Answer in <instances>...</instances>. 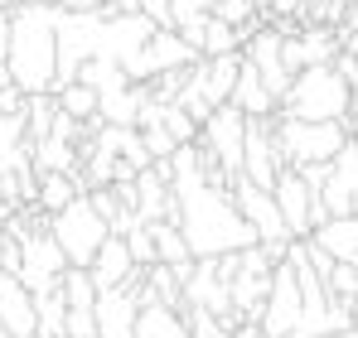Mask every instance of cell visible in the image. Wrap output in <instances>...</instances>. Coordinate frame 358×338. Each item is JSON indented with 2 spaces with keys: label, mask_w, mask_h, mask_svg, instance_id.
Instances as JSON below:
<instances>
[{
  "label": "cell",
  "mask_w": 358,
  "mask_h": 338,
  "mask_svg": "<svg viewBox=\"0 0 358 338\" xmlns=\"http://www.w3.org/2000/svg\"><path fill=\"white\" fill-rule=\"evenodd\" d=\"M175 165V179H170V193H175V227L189 242V256H223V251H242L257 242V232L247 227V218L233 203V189L213 184L203 174V160H199V145H175L170 155Z\"/></svg>",
  "instance_id": "obj_1"
},
{
  "label": "cell",
  "mask_w": 358,
  "mask_h": 338,
  "mask_svg": "<svg viewBox=\"0 0 358 338\" xmlns=\"http://www.w3.org/2000/svg\"><path fill=\"white\" fill-rule=\"evenodd\" d=\"M10 82L29 92L59 87V34H54V5H20L10 10V49H5Z\"/></svg>",
  "instance_id": "obj_2"
},
{
  "label": "cell",
  "mask_w": 358,
  "mask_h": 338,
  "mask_svg": "<svg viewBox=\"0 0 358 338\" xmlns=\"http://www.w3.org/2000/svg\"><path fill=\"white\" fill-rule=\"evenodd\" d=\"M354 107V82L334 68V63H310L300 68L281 97V116H300V121H344Z\"/></svg>",
  "instance_id": "obj_3"
},
{
  "label": "cell",
  "mask_w": 358,
  "mask_h": 338,
  "mask_svg": "<svg viewBox=\"0 0 358 338\" xmlns=\"http://www.w3.org/2000/svg\"><path fill=\"white\" fill-rule=\"evenodd\" d=\"M344 140H349V126L344 121H300V116L276 112V145H281V160L291 169L334 160Z\"/></svg>",
  "instance_id": "obj_4"
},
{
  "label": "cell",
  "mask_w": 358,
  "mask_h": 338,
  "mask_svg": "<svg viewBox=\"0 0 358 338\" xmlns=\"http://www.w3.org/2000/svg\"><path fill=\"white\" fill-rule=\"evenodd\" d=\"M49 232H54V242H59V251L68 256V266H87L92 256H97V247L107 242V218L92 208V198L87 193H78L73 203H63L59 213H49Z\"/></svg>",
  "instance_id": "obj_5"
},
{
  "label": "cell",
  "mask_w": 358,
  "mask_h": 338,
  "mask_svg": "<svg viewBox=\"0 0 358 338\" xmlns=\"http://www.w3.org/2000/svg\"><path fill=\"white\" fill-rule=\"evenodd\" d=\"M233 203H238V213L247 218V227L257 232V242L271 251V261H286V247H291V232L281 223V208H276V198H271V189H262V184H252V179H233Z\"/></svg>",
  "instance_id": "obj_6"
},
{
  "label": "cell",
  "mask_w": 358,
  "mask_h": 338,
  "mask_svg": "<svg viewBox=\"0 0 358 338\" xmlns=\"http://www.w3.org/2000/svg\"><path fill=\"white\" fill-rule=\"evenodd\" d=\"M63 271H68V256L59 251V242H54L49 223L24 227V232H20V266H15V276L24 281V290H29V295H39V290H59Z\"/></svg>",
  "instance_id": "obj_7"
},
{
  "label": "cell",
  "mask_w": 358,
  "mask_h": 338,
  "mask_svg": "<svg viewBox=\"0 0 358 338\" xmlns=\"http://www.w3.org/2000/svg\"><path fill=\"white\" fill-rule=\"evenodd\" d=\"M242 131H247V116H242L233 102H223V107L208 112V121H203L199 135H194V145L228 174V184L242 174Z\"/></svg>",
  "instance_id": "obj_8"
},
{
  "label": "cell",
  "mask_w": 358,
  "mask_h": 338,
  "mask_svg": "<svg viewBox=\"0 0 358 338\" xmlns=\"http://www.w3.org/2000/svg\"><path fill=\"white\" fill-rule=\"evenodd\" d=\"M281 169H286V160H281V145H276V112L247 116V131H242V179L271 189Z\"/></svg>",
  "instance_id": "obj_9"
},
{
  "label": "cell",
  "mask_w": 358,
  "mask_h": 338,
  "mask_svg": "<svg viewBox=\"0 0 358 338\" xmlns=\"http://www.w3.org/2000/svg\"><path fill=\"white\" fill-rule=\"evenodd\" d=\"M194 58H199V49L184 44L179 29H155V34L145 39V49L126 63V78H131V82H150L155 73H165V68H189Z\"/></svg>",
  "instance_id": "obj_10"
},
{
  "label": "cell",
  "mask_w": 358,
  "mask_h": 338,
  "mask_svg": "<svg viewBox=\"0 0 358 338\" xmlns=\"http://www.w3.org/2000/svg\"><path fill=\"white\" fill-rule=\"evenodd\" d=\"M271 198H276L281 223H286V232H291V237H310V232H315V218H310V213H315V203H320V189H310L300 169L286 165L281 174H276Z\"/></svg>",
  "instance_id": "obj_11"
},
{
  "label": "cell",
  "mask_w": 358,
  "mask_h": 338,
  "mask_svg": "<svg viewBox=\"0 0 358 338\" xmlns=\"http://www.w3.org/2000/svg\"><path fill=\"white\" fill-rule=\"evenodd\" d=\"M320 203L329 218H349L358 213V140L349 135L339 145V155L329 160V179L320 184Z\"/></svg>",
  "instance_id": "obj_12"
},
{
  "label": "cell",
  "mask_w": 358,
  "mask_h": 338,
  "mask_svg": "<svg viewBox=\"0 0 358 338\" xmlns=\"http://www.w3.org/2000/svg\"><path fill=\"white\" fill-rule=\"evenodd\" d=\"M145 271V266H141ZM141 276L121 290H102L92 314H97V338H136V314H141Z\"/></svg>",
  "instance_id": "obj_13"
},
{
  "label": "cell",
  "mask_w": 358,
  "mask_h": 338,
  "mask_svg": "<svg viewBox=\"0 0 358 338\" xmlns=\"http://www.w3.org/2000/svg\"><path fill=\"white\" fill-rule=\"evenodd\" d=\"M145 97H150V82H131L126 73H112V78L97 87V116H102L107 126H136Z\"/></svg>",
  "instance_id": "obj_14"
},
{
  "label": "cell",
  "mask_w": 358,
  "mask_h": 338,
  "mask_svg": "<svg viewBox=\"0 0 358 338\" xmlns=\"http://www.w3.org/2000/svg\"><path fill=\"white\" fill-rule=\"evenodd\" d=\"M87 276H92V285H97V295H102V290H121V285H131L136 276H141V266H136L131 251H126V237L107 232V242H102L97 256L87 261Z\"/></svg>",
  "instance_id": "obj_15"
},
{
  "label": "cell",
  "mask_w": 358,
  "mask_h": 338,
  "mask_svg": "<svg viewBox=\"0 0 358 338\" xmlns=\"http://www.w3.org/2000/svg\"><path fill=\"white\" fill-rule=\"evenodd\" d=\"M136 218H141V223L175 218V193H170V184H165L150 165L136 174Z\"/></svg>",
  "instance_id": "obj_16"
},
{
  "label": "cell",
  "mask_w": 358,
  "mask_h": 338,
  "mask_svg": "<svg viewBox=\"0 0 358 338\" xmlns=\"http://www.w3.org/2000/svg\"><path fill=\"white\" fill-rule=\"evenodd\" d=\"M242 116H271L276 112V97L266 92V82H262V73L242 58L238 63V82H233V97H228Z\"/></svg>",
  "instance_id": "obj_17"
},
{
  "label": "cell",
  "mask_w": 358,
  "mask_h": 338,
  "mask_svg": "<svg viewBox=\"0 0 358 338\" xmlns=\"http://www.w3.org/2000/svg\"><path fill=\"white\" fill-rule=\"evenodd\" d=\"M136 338H189L184 309L160 304V300H145L141 314H136Z\"/></svg>",
  "instance_id": "obj_18"
},
{
  "label": "cell",
  "mask_w": 358,
  "mask_h": 338,
  "mask_svg": "<svg viewBox=\"0 0 358 338\" xmlns=\"http://www.w3.org/2000/svg\"><path fill=\"white\" fill-rule=\"evenodd\" d=\"M310 242H320L334 261H358V213L349 218H324L310 232Z\"/></svg>",
  "instance_id": "obj_19"
},
{
  "label": "cell",
  "mask_w": 358,
  "mask_h": 338,
  "mask_svg": "<svg viewBox=\"0 0 358 338\" xmlns=\"http://www.w3.org/2000/svg\"><path fill=\"white\" fill-rule=\"evenodd\" d=\"M34 334L68 338V300H63V290H39L34 295Z\"/></svg>",
  "instance_id": "obj_20"
},
{
  "label": "cell",
  "mask_w": 358,
  "mask_h": 338,
  "mask_svg": "<svg viewBox=\"0 0 358 338\" xmlns=\"http://www.w3.org/2000/svg\"><path fill=\"white\" fill-rule=\"evenodd\" d=\"M150 227V237H155V261H165V266H189L194 256H189V242H184V232L175 227V218H155Z\"/></svg>",
  "instance_id": "obj_21"
},
{
  "label": "cell",
  "mask_w": 358,
  "mask_h": 338,
  "mask_svg": "<svg viewBox=\"0 0 358 338\" xmlns=\"http://www.w3.org/2000/svg\"><path fill=\"white\" fill-rule=\"evenodd\" d=\"M34 179H39L34 203H39L44 213H59L63 203H73V198H78V184H73V174H63V169H44V174H34Z\"/></svg>",
  "instance_id": "obj_22"
},
{
  "label": "cell",
  "mask_w": 358,
  "mask_h": 338,
  "mask_svg": "<svg viewBox=\"0 0 358 338\" xmlns=\"http://www.w3.org/2000/svg\"><path fill=\"white\" fill-rule=\"evenodd\" d=\"M238 49H242L238 24H228V20H218V15H208V24H203V39H199V54L213 58V54H238Z\"/></svg>",
  "instance_id": "obj_23"
},
{
  "label": "cell",
  "mask_w": 358,
  "mask_h": 338,
  "mask_svg": "<svg viewBox=\"0 0 358 338\" xmlns=\"http://www.w3.org/2000/svg\"><path fill=\"white\" fill-rule=\"evenodd\" d=\"M54 102H59V112L78 116V121H87V116H97V87H87V82H63L59 92H54Z\"/></svg>",
  "instance_id": "obj_24"
},
{
  "label": "cell",
  "mask_w": 358,
  "mask_h": 338,
  "mask_svg": "<svg viewBox=\"0 0 358 338\" xmlns=\"http://www.w3.org/2000/svg\"><path fill=\"white\" fill-rule=\"evenodd\" d=\"M184 324H189V338H233V329H228L223 314L199 309V304H184Z\"/></svg>",
  "instance_id": "obj_25"
},
{
  "label": "cell",
  "mask_w": 358,
  "mask_h": 338,
  "mask_svg": "<svg viewBox=\"0 0 358 338\" xmlns=\"http://www.w3.org/2000/svg\"><path fill=\"white\" fill-rule=\"evenodd\" d=\"M324 290H329L334 300H349V304H354V290H358V261H334V266L324 271Z\"/></svg>",
  "instance_id": "obj_26"
},
{
  "label": "cell",
  "mask_w": 358,
  "mask_h": 338,
  "mask_svg": "<svg viewBox=\"0 0 358 338\" xmlns=\"http://www.w3.org/2000/svg\"><path fill=\"white\" fill-rule=\"evenodd\" d=\"M160 121H165V131L175 135L179 145H189V140L199 135V121L184 112V107H175V102H160Z\"/></svg>",
  "instance_id": "obj_27"
},
{
  "label": "cell",
  "mask_w": 358,
  "mask_h": 338,
  "mask_svg": "<svg viewBox=\"0 0 358 338\" xmlns=\"http://www.w3.org/2000/svg\"><path fill=\"white\" fill-rule=\"evenodd\" d=\"M126 251H131L136 266H155V237H150L145 223H136L131 232H126Z\"/></svg>",
  "instance_id": "obj_28"
},
{
  "label": "cell",
  "mask_w": 358,
  "mask_h": 338,
  "mask_svg": "<svg viewBox=\"0 0 358 338\" xmlns=\"http://www.w3.org/2000/svg\"><path fill=\"white\" fill-rule=\"evenodd\" d=\"M136 10H141L155 29H175V0H136Z\"/></svg>",
  "instance_id": "obj_29"
},
{
  "label": "cell",
  "mask_w": 358,
  "mask_h": 338,
  "mask_svg": "<svg viewBox=\"0 0 358 338\" xmlns=\"http://www.w3.org/2000/svg\"><path fill=\"white\" fill-rule=\"evenodd\" d=\"M97 334V314L92 309H68V338H92Z\"/></svg>",
  "instance_id": "obj_30"
},
{
  "label": "cell",
  "mask_w": 358,
  "mask_h": 338,
  "mask_svg": "<svg viewBox=\"0 0 358 338\" xmlns=\"http://www.w3.org/2000/svg\"><path fill=\"white\" fill-rule=\"evenodd\" d=\"M194 15H208V0H175V24L194 20Z\"/></svg>",
  "instance_id": "obj_31"
},
{
  "label": "cell",
  "mask_w": 358,
  "mask_h": 338,
  "mask_svg": "<svg viewBox=\"0 0 358 338\" xmlns=\"http://www.w3.org/2000/svg\"><path fill=\"white\" fill-rule=\"evenodd\" d=\"M5 49H10V5L0 0V63H5Z\"/></svg>",
  "instance_id": "obj_32"
},
{
  "label": "cell",
  "mask_w": 358,
  "mask_h": 338,
  "mask_svg": "<svg viewBox=\"0 0 358 338\" xmlns=\"http://www.w3.org/2000/svg\"><path fill=\"white\" fill-rule=\"evenodd\" d=\"M10 10H20V5H59V0H5Z\"/></svg>",
  "instance_id": "obj_33"
},
{
  "label": "cell",
  "mask_w": 358,
  "mask_h": 338,
  "mask_svg": "<svg viewBox=\"0 0 358 338\" xmlns=\"http://www.w3.org/2000/svg\"><path fill=\"white\" fill-rule=\"evenodd\" d=\"M10 213H15V208H10V203L0 198V227H5V218H10Z\"/></svg>",
  "instance_id": "obj_34"
},
{
  "label": "cell",
  "mask_w": 358,
  "mask_h": 338,
  "mask_svg": "<svg viewBox=\"0 0 358 338\" xmlns=\"http://www.w3.org/2000/svg\"><path fill=\"white\" fill-rule=\"evenodd\" d=\"M354 324H358V290H354Z\"/></svg>",
  "instance_id": "obj_35"
},
{
  "label": "cell",
  "mask_w": 358,
  "mask_h": 338,
  "mask_svg": "<svg viewBox=\"0 0 358 338\" xmlns=\"http://www.w3.org/2000/svg\"><path fill=\"white\" fill-rule=\"evenodd\" d=\"M0 338H10V334H5V324H0Z\"/></svg>",
  "instance_id": "obj_36"
},
{
  "label": "cell",
  "mask_w": 358,
  "mask_h": 338,
  "mask_svg": "<svg viewBox=\"0 0 358 338\" xmlns=\"http://www.w3.org/2000/svg\"><path fill=\"white\" fill-rule=\"evenodd\" d=\"M29 338H39V334H29Z\"/></svg>",
  "instance_id": "obj_37"
}]
</instances>
